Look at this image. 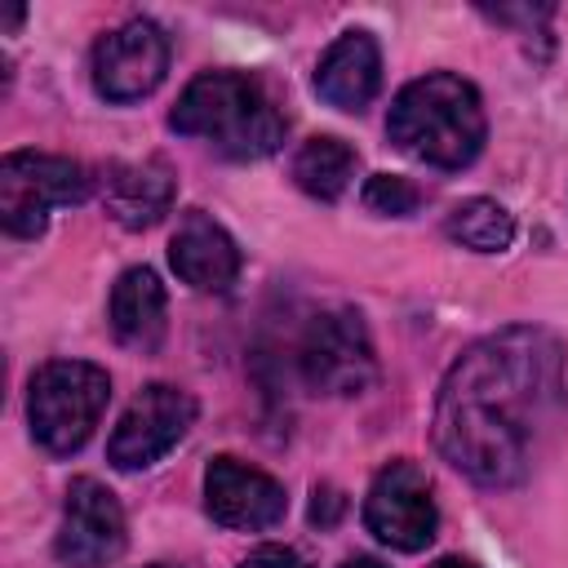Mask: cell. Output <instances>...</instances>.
<instances>
[{
    "instance_id": "obj_6",
    "label": "cell",
    "mask_w": 568,
    "mask_h": 568,
    "mask_svg": "<svg viewBox=\"0 0 568 568\" xmlns=\"http://www.w3.org/2000/svg\"><path fill=\"white\" fill-rule=\"evenodd\" d=\"M297 373L315 395H359L368 390L377 359L364 315L351 306L320 311L297 342Z\"/></svg>"
},
{
    "instance_id": "obj_9",
    "label": "cell",
    "mask_w": 568,
    "mask_h": 568,
    "mask_svg": "<svg viewBox=\"0 0 568 568\" xmlns=\"http://www.w3.org/2000/svg\"><path fill=\"white\" fill-rule=\"evenodd\" d=\"M169 71V36L151 18H129L93 44V89L106 102L146 98Z\"/></svg>"
},
{
    "instance_id": "obj_5",
    "label": "cell",
    "mask_w": 568,
    "mask_h": 568,
    "mask_svg": "<svg viewBox=\"0 0 568 568\" xmlns=\"http://www.w3.org/2000/svg\"><path fill=\"white\" fill-rule=\"evenodd\" d=\"M93 178L84 164L49 151H9L0 160V222L9 235H40L49 209L80 204Z\"/></svg>"
},
{
    "instance_id": "obj_7",
    "label": "cell",
    "mask_w": 568,
    "mask_h": 568,
    "mask_svg": "<svg viewBox=\"0 0 568 568\" xmlns=\"http://www.w3.org/2000/svg\"><path fill=\"white\" fill-rule=\"evenodd\" d=\"M364 524L390 550H404V555L426 550L435 541V524H439L426 470L408 457L382 466L364 497Z\"/></svg>"
},
{
    "instance_id": "obj_21",
    "label": "cell",
    "mask_w": 568,
    "mask_h": 568,
    "mask_svg": "<svg viewBox=\"0 0 568 568\" xmlns=\"http://www.w3.org/2000/svg\"><path fill=\"white\" fill-rule=\"evenodd\" d=\"M342 568H386V564H377V559H368V555H359V559H346Z\"/></svg>"
},
{
    "instance_id": "obj_14",
    "label": "cell",
    "mask_w": 568,
    "mask_h": 568,
    "mask_svg": "<svg viewBox=\"0 0 568 568\" xmlns=\"http://www.w3.org/2000/svg\"><path fill=\"white\" fill-rule=\"evenodd\" d=\"M377 84H382V53L368 31L337 36L315 67V93L337 111H364L377 98Z\"/></svg>"
},
{
    "instance_id": "obj_15",
    "label": "cell",
    "mask_w": 568,
    "mask_h": 568,
    "mask_svg": "<svg viewBox=\"0 0 568 568\" xmlns=\"http://www.w3.org/2000/svg\"><path fill=\"white\" fill-rule=\"evenodd\" d=\"M164 284L151 266H129L115 284H111V302H106V320L115 342H124L129 351H155L164 337Z\"/></svg>"
},
{
    "instance_id": "obj_1",
    "label": "cell",
    "mask_w": 568,
    "mask_h": 568,
    "mask_svg": "<svg viewBox=\"0 0 568 568\" xmlns=\"http://www.w3.org/2000/svg\"><path fill=\"white\" fill-rule=\"evenodd\" d=\"M564 404V346L555 333L510 324L448 368L435 399V448L484 488L519 484L550 439Z\"/></svg>"
},
{
    "instance_id": "obj_11",
    "label": "cell",
    "mask_w": 568,
    "mask_h": 568,
    "mask_svg": "<svg viewBox=\"0 0 568 568\" xmlns=\"http://www.w3.org/2000/svg\"><path fill=\"white\" fill-rule=\"evenodd\" d=\"M204 510L213 524L235 532H257L284 519L288 497L280 479H271L257 466H244L240 457H213L204 470Z\"/></svg>"
},
{
    "instance_id": "obj_22",
    "label": "cell",
    "mask_w": 568,
    "mask_h": 568,
    "mask_svg": "<svg viewBox=\"0 0 568 568\" xmlns=\"http://www.w3.org/2000/svg\"><path fill=\"white\" fill-rule=\"evenodd\" d=\"M435 568H475V564H470V559H457V555H448V559H439Z\"/></svg>"
},
{
    "instance_id": "obj_8",
    "label": "cell",
    "mask_w": 568,
    "mask_h": 568,
    "mask_svg": "<svg viewBox=\"0 0 568 568\" xmlns=\"http://www.w3.org/2000/svg\"><path fill=\"white\" fill-rule=\"evenodd\" d=\"M195 422V399L178 386H142V395L124 408L120 426L106 439V457L120 470H142L151 462H160Z\"/></svg>"
},
{
    "instance_id": "obj_18",
    "label": "cell",
    "mask_w": 568,
    "mask_h": 568,
    "mask_svg": "<svg viewBox=\"0 0 568 568\" xmlns=\"http://www.w3.org/2000/svg\"><path fill=\"white\" fill-rule=\"evenodd\" d=\"M422 204V191L399 173H373L364 182V209L382 217H408Z\"/></svg>"
},
{
    "instance_id": "obj_17",
    "label": "cell",
    "mask_w": 568,
    "mask_h": 568,
    "mask_svg": "<svg viewBox=\"0 0 568 568\" xmlns=\"http://www.w3.org/2000/svg\"><path fill=\"white\" fill-rule=\"evenodd\" d=\"M444 231H448V240H457L470 253H501L515 240V217L497 200L475 195V200H462L444 217Z\"/></svg>"
},
{
    "instance_id": "obj_16",
    "label": "cell",
    "mask_w": 568,
    "mask_h": 568,
    "mask_svg": "<svg viewBox=\"0 0 568 568\" xmlns=\"http://www.w3.org/2000/svg\"><path fill=\"white\" fill-rule=\"evenodd\" d=\"M355 178V151L342 138H311L293 155V182L315 200H337Z\"/></svg>"
},
{
    "instance_id": "obj_10",
    "label": "cell",
    "mask_w": 568,
    "mask_h": 568,
    "mask_svg": "<svg viewBox=\"0 0 568 568\" xmlns=\"http://www.w3.org/2000/svg\"><path fill=\"white\" fill-rule=\"evenodd\" d=\"M124 510L115 493L89 475L71 479L62 532H58V559L67 568H111L124 555Z\"/></svg>"
},
{
    "instance_id": "obj_19",
    "label": "cell",
    "mask_w": 568,
    "mask_h": 568,
    "mask_svg": "<svg viewBox=\"0 0 568 568\" xmlns=\"http://www.w3.org/2000/svg\"><path fill=\"white\" fill-rule=\"evenodd\" d=\"M342 493L333 488V484H320L315 488V497H311V524H320V528H333L337 524V515H342Z\"/></svg>"
},
{
    "instance_id": "obj_23",
    "label": "cell",
    "mask_w": 568,
    "mask_h": 568,
    "mask_svg": "<svg viewBox=\"0 0 568 568\" xmlns=\"http://www.w3.org/2000/svg\"><path fill=\"white\" fill-rule=\"evenodd\" d=\"M151 568H169V564H151Z\"/></svg>"
},
{
    "instance_id": "obj_20",
    "label": "cell",
    "mask_w": 568,
    "mask_h": 568,
    "mask_svg": "<svg viewBox=\"0 0 568 568\" xmlns=\"http://www.w3.org/2000/svg\"><path fill=\"white\" fill-rule=\"evenodd\" d=\"M240 568H306V559L288 546H262L248 559H240Z\"/></svg>"
},
{
    "instance_id": "obj_13",
    "label": "cell",
    "mask_w": 568,
    "mask_h": 568,
    "mask_svg": "<svg viewBox=\"0 0 568 568\" xmlns=\"http://www.w3.org/2000/svg\"><path fill=\"white\" fill-rule=\"evenodd\" d=\"M98 191H102V204L106 213L129 226V231H142V226H155L173 195H178V178L164 160H142V164H106L102 178H98Z\"/></svg>"
},
{
    "instance_id": "obj_4",
    "label": "cell",
    "mask_w": 568,
    "mask_h": 568,
    "mask_svg": "<svg viewBox=\"0 0 568 568\" xmlns=\"http://www.w3.org/2000/svg\"><path fill=\"white\" fill-rule=\"evenodd\" d=\"M111 399V377L98 364L84 359H49L31 373L27 390V422L44 453L67 457L84 448L93 435L102 408Z\"/></svg>"
},
{
    "instance_id": "obj_2",
    "label": "cell",
    "mask_w": 568,
    "mask_h": 568,
    "mask_svg": "<svg viewBox=\"0 0 568 568\" xmlns=\"http://www.w3.org/2000/svg\"><path fill=\"white\" fill-rule=\"evenodd\" d=\"M386 133L413 160H426L435 169H466L484 146L488 120L470 80L453 71H430L395 93Z\"/></svg>"
},
{
    "instance_id": "obj_12",
    "label": "cell",
    "mask_w": 568,
    "mask_h": 568,
    "mask_svg": "<svg viewBox=\"0 0 568 568\" xmlns=\"http://www.w3.org/2000/svg\"><path fill=\"white\" fill-rule=\"evenodd\" d=\"M169 266L178 271L182 284L200 293H226L240 275V248L209 213L191 209L169 240Z\"/></svg>"
},
{
    "instance_id": "obj_3",
    "label": "cell",
    "mask_w": 568,
    "mask_h": 568,
    "mask_svg": "<svg viewBox=\"0 0 568 568\" xmlns=\"http://www.w3.org/2000/svg\"><path fill=\"white\" fill-rule=\"evenodd\" d=\"M169 129L182 138H204L231 160H262L284 142V120L275 102L253 75L240 71L195 75L169 111Z\"/></svg>"
}]
</instances>
